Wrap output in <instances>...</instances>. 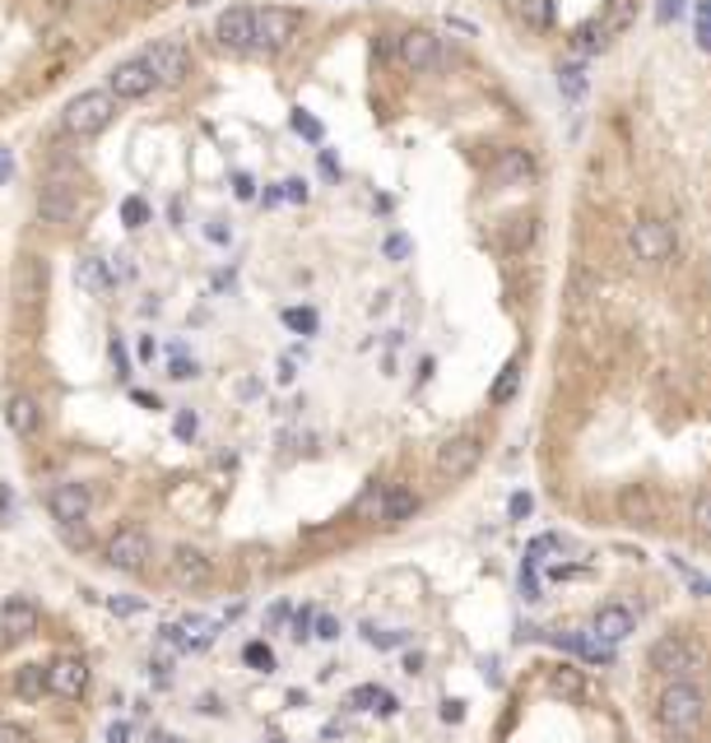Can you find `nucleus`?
I'll list each match as a JSON object with an SVG mask.
<instances>
[{
	"label": "nucleus",
	"mask_w": 711,
	"mask_h": 743,
	"mask_svg": "<svg viewBox=\"0 0 711 743\" xmlns=\"http://www.w3.org/2000/svg\"><path fill=\"white\" fill-rule=\"evenodd\" d=\"M85 209H89V200L79 191V181H70V177H51L38 191V219L51 228H75L85 219Z\"/></svg>",
	"instance_id": "4"
},
{
	"label": "nucleus",
	"mask_w": 711,
	"mask_h": 743,
	"mask_svg": "<svg viewBox=\"0 0 711 743\" xmlns=\"http://www.w3.org/2000/svg\"><path fill=\"white\" fill-rule=\"evenodd\" d=\"M711 721V697L698 678H665L655 693V725L670 739H698Z\"/></svg>",
	"instance_id": "1"
},
{
	"label": "nucleus",
	"mask_w": 711,
	"mask_h": 743,
	"mask_svg": "<svg viewBox=\"0 0 711 743\" xmlns=\"http://www.w3.org/2000/svg\"><path fill=\"white\" fill-rule=\"evenodd\" d=\"M632 14H638V0H610V10H604L600 19L610 23V33H619V29L632 23Z\"/></svg>",
	"instance_id": "34"
},
{
	"label": "nucleus",
	"mask_w": 711,
	"mask_h": 743,
	"mask_svg": "<svg viewBox=\"0 0 711 743\" xmlns=\"http://www.w3.org/2000/svg\"><path fill=\"white\" fill-rule=\"evenodd\" d=\"M209 576H215V563H209V553L196 548V544H177L168 553V581L177 591H205Z\"/></svg>",
	"instance_id": "10"
},
{
	"label": "nucleus",
	"mask_w": 711,
	"mask_h": 743,
	"mask_svg": "<svg viewBox=\"0 0 711 743\" xmlns=\"http://www.w3.org/2000/svg\"><path fill=\"white\" fill-rule=\"evenodd\" d=\"M284 326H294V330L312 335V330H316V311H307V307H288V311H284Z\"/></svg>",
	"instance_id": "37"
},
{
	"label": "nucleus",
	"mask_w": 711,
	"mask_h": 743,
	"mask_svg": "<svg viewBox=\"0 0 711 743\" xmlns=\"http://www.w3.org/2000/svg\"><path fill=\"white\" fill-rule=\"evenodd\" d=\"M535 158H531V149H503V153H497V164H493V177L497 181H503V186H531L535 181Z\"/></svg>",
	"instance_id": "21"
},
{
	"label": "nucleus",
	"mask_w": 711,
	"mask_h": 743,
	"mask_svg": "<svg viewBox=\"0 0 711 743\" xmlns=\"http://www.w3.org/2000/svg\"><path fill=\"white\" fill-rule=\"evenodd\" d=\"M6 423H10L14 437H38L42 433V409H38L33 395H23V390L6 395Z\"/></svg>",
	"instance_id": "20"
},
{
	"label": "nucleus",
	"mask_w": 711,
	"mask_h": 743,
	"mask_svg": "<svg viewBox=\"0 0 711 743\" xmlns=\"http://www.w3.org/2000/svg\"><path fill=\"white\" fill-rule=\"evenodd\" d=\"M586 632L595 636L600 646H610V651H614V646H623V642H628L632 632H638V614H632L628 604H600Z\"/></svg>",
	"instance_id": "15"
},
{
	"label": "nucleus",
	"mask_w": 711,
	"mask_h": 743,
	"mask_svg": "<svg viewBox=\"0 0 711 743\" xmlns=\"http://www.w3.org/2000/svg\"><path fill=\"white\" fill-rule=\"evenodd\" d=\"M689 529H693L698 539H707V544H711V488L693 497V507H689Z\"/></svg>",
	"instance_id": "31"
},
{
	"label": "nucleus",
	"mask_w": 711,
	"mask_h": 743,
	"mask_svg": "<svg viewBox=\"0 0 711 743\" xmlns=\"http://www.w3.org/2000/svg\"><path fill=\"white\" fill-rule=\"evenodd\" d=\"M75 284L85 288V294L102 298V294L112 288V270H108V260H102V256H79V260H75Z\"/></svg>",
	"instance_id": "23"
},
{
	"label": "nucleus",
	"mask_w": 711,
	"mask_h": 743,
	"mask_svg": "<svg viewBox=\"0 0 711 743\" xmlns=\"http://www.w3.org/2000/svg\"><path fill=\"white\" fill-rule=\"evenodd\" d=\"M414 516H418V493H414V488H405V484L382 488V507H377V521H382V525H405V521H414Z\"/></svg>",
	"instance_id": "22"
},
{
	"label": "nucleus",
	"mask_w": 711,
	"mask_h": 743,
	"mask_svg": "<svg viewBox=\"0 0 711 743\" xmlns=\"http://www.w3.org/2000/svg\"><path fill=\"white\" fill-rule=\"evenodd\" d=\"M386 256L391 260H405L409 256V237H386Z\"/></svg>",
	"instance_id": "44"
},
{
	"label": "nucleus",
	"mask_w": 711,
	"mask_h": 743,
	"mask_svg": "<svg viewBox=\"0 0 711 743\" xmlns=\"http://www.w3.org/2000/svg\"><path fill=\"white\" fill-rule=\"evenodd\" d=\"M47 279H51V270H47V260L42 256H19L14 260V303H19V311H33V307H42V298H47Z\"/></svg>",
	"instance_id": "14"
},
{
	"label": "nucleus",
	"mask_w": 711,
	"mask_h": 743,
	"mask_svg": "<svg viewBox=\"0 0 711 743\" xmlns=\"http://www.w3.org/2000/svg\"><path fill=\"white\" fill-rule=\"evenodd\" d=\"M610 23H604V19H591L586 23V29H576V51H582V57H595V51H604V47H610Z\"/></svg>",
	"instance_id": "28"
},
{
	"label": "nucleus",
	"mask_w": 711,
	"mask_h": 743,
	"mask_svg": "<svg viewBox=\"0 0 711 743\" xmlns=\"http://www.w3.org/2000/svg\"><path fill=\"white\" fill-rule=\"evenodd\" d=\"M10 687H14L19 702H42V693H51V687H47V665H19Z\"/></svg>",
	"instance_id": "26"
},
{
	"label": "nucleus",
	"mask_w": 711,
	"mask_h": 743,
	"mask_svg": "<svg viewBox=\"0 0 711 743\" xmlns=\"http://www.w3.org/2000/svg\"><path fill=\"white\" fill-rule=\"evenodd\" d=\"M646 665L661 674V678H698L711 660H707V646L689 632H665L655 636L651 651H646Z\"/></svg>",
	"instance_id": "2"
},
{
	"label": "nucleus",
	"mask_w": 711,
	"mask_h": 743,
	"mask_svg": "<svg viewBox=\"0 0 711 743\" xmlns=\"http://www.w3.org/2000/svg\"><path fill=\"white\" fill-rule=\"evenodd\" d=\"M243 660H247L251 670H260V674H270V670H275V651H270L266 642H251V646L243 651Z\"/></svg>",
	"instance_id": "35"
},
{
	"label": "nucleus",
	"mask_w": 711,
	"mask_h": 743,
	"mask_svg": "<svg viewBox=\"0 0 711 743\" xmlns=\"http://www.w3.org/2000/svg\"><path fill=\"white\" fill-rule=\"evenodd\" d=\"M284 196L303 205V200H307V181H298V177H294V181H284Z\"/></svg>",
	"instance_id": "48"
},
{
	"label": "nucleus",
	"mask_w": 711,
	"mask_h": 743,
	"mask_svg": "<svg viewBox=\"0 0 711 743\" xmlns=\"http://www.w3.org/2000/svg\"><path fill=\"white\" fill-rule=\"evenodd\" d=\"M689 586H693L698 595H711V581H702V576H689Z\"/></svg>",
	"instance_id": "53"
},
{
	"label": "nucleus",
	"mask_w": 711,
	"mask_h": 743,
	"mask_svg": "<svg viewBox=\"0 0 711 743\" xmlns=\"http://www.w3.org/2000/svg\"><path fill=\"white\" fill-rule=\"evenodd\" d=\"M553 642H559L563 651H572V655H582V660H591V665H604V660H610L614 651L610 646H600L591 632H559L553 636Z\"/></svg>",
	"instance_id": "25"
},
{
	"label": "nucleus",
	"mask_w": 711,
	"mask_h": 743,
	"mask_svg": "<svg viewBox=\"0 0 711 743\" xmlns=\"http://www.w3.org/2000/svg\"><path fill=\"white\" fill-rule=\"evenodd\" d=\"M512 516H516V521H521V516H531V497H525V493L512 497Z\"/></svg>",
	"instance_id": "49"
},
{
	"label": "nucleus",
	"mask_w": 711,
	"mask_h": 743,
	"mask_svg": "<svg viewBox=\"0 0 711 743\" xmlns=\"http://www.w3.org/2000/svg\"><path fill=\"white\" fill-rule=\"evenodd\" d=\"M298 29H303L298 10H284V6L256 10V51H284L288 42L298 38Z\"/></svg>",
	"instance_id": "11"
},
{
	"label": "nucleus",
	"mask_w": 711,
	"mask_h": 743,
	"mask_svg": "<svg viewBox=\"0 0 711 743\" xmlns=\"http://www.w3.org/2000/svg\"><path fill=\"white\" fill-rule=\"evenodd\" d=\"M126 739H130V725H112L108 730V743H126Z\"/></svg>",
	"instance_id": "51"
},
{
	"label": "nucleus",
	"mask_w": 711,
	"mask_h": 743,
	"mask_svg": "<svg viewBox=\"0 0 711 743\" xmlns=\"http://www.w3.org/2000/svg\"><path fill=\"white\" fill-rule=\"evenodd\" d=\"M559 89L567 102H582L586 98V66H576V61L559 66Z\"/></svg>",
	"instance_id": "29"
},
{
	"label": "nucleus",
	"mask_w": 711,
	"mask_h": 743,
	"mask_svg": "<svg viewBox=\"0 0 711 743\" xmlns=\"http://www.w3.org/2000/svg\"><path fill=\"white\" fill-rule=\"evenodd\" d=\"M121 219H126V228H145V224H149V205H145L140 196H130V200L121 205Z\"/></svg>",
	"instance_id": "36"
},
{
	"label": "nucleus",
	"mask_w": 711,
	"mask_h": 743,
	"mask_svg": "<svg viewBox=\"0 0 711 743\" xmlns=\"http://www.w3.org/2000/svg\"><path fill=\"white\" fill-rule=\"evenodd\" d=\"M316 636H322V642H335V636H339V623L322 614V618H316Z\"/></svg>",
	"instance_id": "45"
},
{
	"label": "nucleus",
	"mask_w": 711,
	"mask_h": 743,
	"mask_svg": "<svg viewBox=\"0 0 711 743\" xmlns=\"http://www.w3.org/2000/svg\"><path fill=\"white\" fill-rule=\"evenodd\" d=\"M349 702H354V706H367V711H382V715H391L395 706H401L391 693H382V687H354V697H349Z\"/></svg>",
	"instance_id": "33"
},
{
	"label": "nucleus",
	"mask_w": 711,
	"mask_h": 743,
	"mask_svg": "<svg viewBox=\"0 0 711 743\" xmlns=\"http://www.w3.org/2000/svg\"><path fill=\"white\" fill-rule=\"evenodd\" d=\"M145 66L154 75V89H177L191 79V47L177 42V38H164L145 51Z\"/></svg>",
	"instance_id": "6"
},
{
	"label": "nucleus",
	"mask_w": 711,
	"mask_h": 743,
	"mask_svg": "<svg viewBox=\"0 0 711 743\" xmlns=\"http://www.w3.org/2000/svg\"><path fill=\"white\" fill-rule=\"evenodd\" d=\"M172 428H177V437H181V442H191V437H196V428H200V418H196L191 409H181Z\"/></svg>",
	"instance_id": "38"
},
{
	"label": "nucleus",
	"mask_w": 711,
	"mask_h": 743,
	"mask_svg": "<svg viewBox=\"0 0 711 743\" xmlns=\"http://www.w3.org/2000/svg\"><path fill=\"white\" fill-rule=\"evenodd\" d=\"M549 553H559V539H553V535L535 539V544H531V557H525V563H544V557H549Z\"/></svg>",
	"instance_id": "41"
},
{
	"label": "nucleus",
	"mask_w": 711,
	"mask_h": 743,
	"mask_svg": "<svg viewBox=\"0 0 711 743\" xmlns=\"http://www.w3.org/2000/svg\"><path fill=\"white\" fill-rule=\"evenodd\" d=\"M549 693H559V697H567V702H582L591 687H586V674L576 670V665H553V670H549Z\"/></svg>",
	"instance_id": "24"
},
{
	"label": "nucleus",
	"mask_w": 711,
	"mask_h": 743,
	"mask_svg": "<svg viewBox=\"0 0 711 743\" xmlns=\"http://www.w3.org/2000/svg\"><path fill=\"white\" fill-rule=\"evenodd\" d=\"M628 251L638 265H665L674 256V228L665 219H638L628 228Z\"/></svg>",
	"instance_id": "7"
},
{
	"label": "nucleus",
	"mask_w": 711,
	"mask_h": 743,
	"mask_svg": "<svg viewBox=\"0 0 711 743\" xmlns=\"http://www.w3.org/2000/svg\"><path fill=\"white\" fill-rule=\"evenodd\" d=\"M10 168H14V158H10V149H0V181L10 177Z\"/></svg>",
	"instance_id": "52"
},
{
	"label": "nucleus",
	"mask_w": 711,
	"mask_h": 743,
	"mask_svg": "<svg viewBox=\"0 0 711 743\" xmlns=\"http://www.w3.org/2000/svg\"><path fill=\"white\" fill-rule=\"evenodd\" d=\"M42 627V614H38V604L33 600H6L0 604V632H6V642H29V636Z\"/></svg>",
	"instance_id": "19"
},
{
	"label": "nucleus",
	"mask_w": 711,
	"mask_h": 743,
	"mask_svg": "<svg viewBox=\"0 0 711 743\" xmlns=\"http://www.w3.org/2000/svg\"><path fill=\"white\" fill-rule=\"evenodd\" d=\"M553 14H559V10H553V0H521V19L525 23H531V29H553Z\"/></svg>",
	"instance_id": "32"
},
{
	"label": "nucleus",
	"mask_w": 711,
	"mask_h": 743,
	"mask_svg": "<svg viewBox=\"0 0 711 743\" xmlns=\"http://www.w3.org/2000/svg\"><path fill=\"white\" fill-rule=\"evenodd\" d=\"M233 196H237V200H256V181H251L247 172H237V177H233Z\"/></svg>",
	"instance_id": "42"
},
{
	"label": "nucleus",
	"mask_w": 711,
	"mask_h": 743,
	"mask_svg": "<svg viewBox=\"0 0 711 743\" xmlns=\"http://www.w3.org/2000/svg\"><path fill=\"white\" fill-rule=\"evenodd\" d=\"M698 42L711 51V0H702V6H698Z\"/></svg>",
	"instance_id": "39"
},
{
	"label": "nucleus",
	"mask_w": 711,
	"mask_h": 743,
	"mask_svg": "<svg viewBox=\"0 0 711 743\" xmlns=\"http://www.w3.org/2000/svg\"><path fill=\"white\" fill-rule=\"evenodd\" d=\"M535 237H540V219H535V215H516V219L503 228V247H507V251H525V247L535 242Z\"/></svg>",
	"instance_id": "27"
},
{
	"label": "nucleus",
	"mask_w": 711,
	"mask_h": 743,
	"mask_svg": "<svg viewBox=\"0 0 711 743\" xmlns=\"http://www.w3.org/2000/svg\"><path fill=\"white\" fill-rule=\"evenodd\" d=\"M47 687L61 702H79V697L89 693V660L85 655H57L47 665Z\"/></svg>",
	"instance_id": "13"
},
{
	"label": "nucleus",
	"mask_w": 711,
	"mask_h": 743,
	"mask_svg": "<svg viewBox=\"0 0 711 743\" xmlns=\"http://www.w3.org/2000/svg\"><path fill=\"white\" fill-rule=\"evenodd\" d=\"M149 557H154V544H149V535L140 525H121L117 535L102 544V563H108L112 572H145L149 567Z\"/></svg>",
	"instance_id": "8"
},
{
	"label": "nucleus",
	"mask_w": 711,
	"mask_h": 743,
	"mask_svg": "<svg viewBox=\"0 0 711 743\" xmlns=\"http://www.w3.org/2000/svg\"><path fill=\"white\" fill-rule=\"evenodd\" d=\"M480 460H484V437L480 433H456V437H446L442 446H437V479H446V484H456V479H470L474 469H480Z\"/></svg>",
	"instance_id": "5"
},
{
	"label": "nucleus",
	"mask_w": 711,
	"mask_h": 743,
	"mask_svg": "<svg viewBox=\"0 0 711 743\" xmlns=\"http://www.w3.org/2000/svg\"><path fill=\"white\" fill-rule=\"evenodd\" d=\"M47 512H51V521H57L61 529L85 525V521H89V512H93L89 484H79V479H61V484H51V488H47Z\"/></svg>",
	"instance_id": "9"
},
{
	"label": "nucleus",
	"mask_w": 711,
	"mask_h": 743,
	"mask_svg": "<svg viewBox=\"0 0 711 743\" xmlns=\"http://www.w3.org/2000/svg\"><path fill=\"white\" fill-rule=\"evenodd\" d=\"M294 130H303V136H312V140H322V126H316L312 117H303V112L294 117Z\"/></svg>",
	"instance_id": "47"
},
{
	"label": "nucleus",
	"mask_w": 711,
	"mask_h": 743,
	"mask_svg": "<svg viewBox=\"0 0 711 743\" xmlns=\"http://www.w3.org/2000/svg\"><path fill=\"white\" fill-rule=\"evenodd\" d=\"M614 507H619V521H623V525H638V529H646V525L661 521V497H655L651 484H628V488L619 493Z\"/></svg>",
	"instance_id": "16"
},
{
	"label": "nucleus",
	"mask_w": 711,
	"mask_h": 743,
	"mask_svg": "<svg viewBox=\"0 0 711 743\" xmlns=\"http://www.w3.org/2000/svg\"><path fill=\"white\" fill-rule=\"evenodd\" d=\"M679 6H683V0H665V6H661V19H674V14H679Z\"/></svg>",
	"instance_id": "54"
},
{
	"label": "nucleus",
	"mask_w": 711,
	"mask_h": 743,
	"mask_svg": "<svg viewBox=\"0 0 711 743\" xmlns=\"http://www.w3.org/2000/svg\"><path fill=\"white\" fill-rule=\"evenodd\" d=\"M117 121V98L108 89H85V93H75L66 102V112H61V126H66V136L75 140H93L102 136Z\"/></svg>",
	"instance_id": "3"
},
{
	"label": "nucleus",
	"mask_w": 711,
	"mask_h": 743,
	"mask_svg": "<svg viewBox=\"0 0 711 743\" xmlns=\"http://www.w3.org/2000/svg\"><path fill=\"white\" fill-rule=\"evenodd\" d=\"M215 42L233 57H243V51H256V10L247 6H228L215 23Z\"/></svg>",
	"instance_id": "12"
},
{
	"label": "nucleus",
	"mask_w": 711,
	"mask_h": 743,
	"mask_svg": "<svg viewBox=\"0 0 711 743\" xmlns=\"http://www.w3.org/2000/svg\"><path fill=\"white\" fill-rule=\"evenodd\" d=\"M0 743H33V734L14 721H0Z\"/></svg>",
	"instance_id": "40"
},
{
	"label": "nucleus",
	"mask_w": 711,
	"mask_h": 743,
	"mask_svg": "<svg viewBox=\"0 0 711 743\" xmlns=\"http://www.w3.org/2000/svg\"><path fill=\"white\" fill-rule=\"evenodd\" d=\"M112 367H117V377H130V358H126V344L121 339H112Z\"/></svg>",
	"instance_id": "43"
},
{
	"label": "nucleus",
	"mask_w": 711,
	"mask_h": 743,
	"mask_svg": "<svg viewBox=\"0 0 711 743\" xmlns=\"http://www.w3.org/2000/svg\"><path fill=\"white\" fill-rule=\"evenodd\" d=\"M516 386H521V363L512 358L503 371H497V382L488 386V400H493V405H507L512 395H516Z\"/></svg>",
	"instance_id": "30"
},
{
	"label": "nucleus",
	"mask_w": 711,
	"mask_h": 743,
	"mask_svg": "<svg viewBox=\"0 0 711 743\" xmlns=\"http://www.w3.org/2000/svg\"><path fill=\"white\" fill-rule=\"evenodd\" d=\"M149 89H154V75H149V66H145V57L117 61L112 75H108V93H112L117 102H136V98H145Z\"/></svg>",
	"instance_id": "17"
},
{
	"label": "nucleus",
	"mask_w": 711,
	"mask_h": 743,
	"mask_svg": "<svg viewBox=\"0 0 711 743\" xmlns=\"http://www.w3.org/2000/svg\"><path fill=\"white\" fill-rule=\"evenodd\" d=\"M401 66L414 70V75H428L442 66V38L428 33V29H409L401 38Z\"/></svg>",
	"instance_id": "18"
},
{
	"label": "nucleus",
	"mask_w": 711,
	"mask_h": 743,
	"mask_svg": "<svg viewBox=\"0 0 711 743\" xmlns=\"http://www.w3.org/2000/svg\"><path fill=\"white\" fill-rule=\"evenodd\" d=\"M168 377H177V382L196 377V363H187V358H172V371H168Z\"/></svg>",
	"instance_id": "46"
},
{
	"label": "nucleus",
	"mask_w": 711,
	"mask_h": 743,
	"mask_svg": "<svg viewBox=\"0 0 711 743\" xmlns=\"http://www.w3.org/2000/svg\"><path fill=\"white\" fill-rule=\"evenodd\" d=\"M307 627H312V608H303V614L294 618V636H298V642H303V636H307Z\"/></svg>",
	"instance_id": "50"
}]
</instances>
